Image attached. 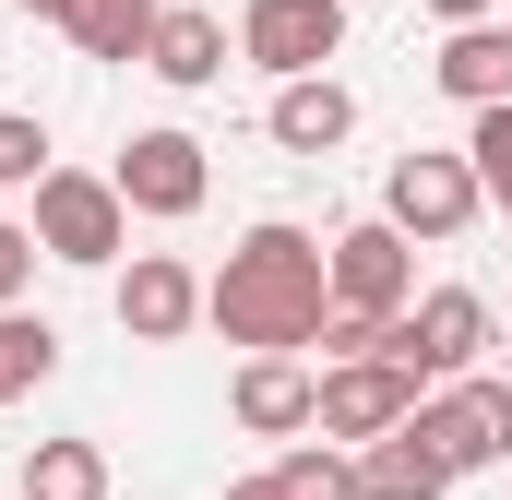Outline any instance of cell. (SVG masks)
Returning <instances> with one entry per match:
<instances>
[{
    "label": "cell",
    "instance_id": "6da1fadb",
    "mask_svg": "<svg viewBox=\"0 0 512 500\" xmlns=\"http://www.w3.org/2000/svg\"><path fill=\"white\" fill-rule=\"evenodd\" d=\"M322 310H334V250L310 239V227H286V215H262L251 239L227 250V274L203 286V322L227 346H251V358L322 346Z\"/></svg>",
    "mask_w": 512,
    "mask_h": 500
},
{
    "label": "cell",
    "instance_id": "7a4b0ae2",
    "mask_svg": "<svg viewBox=\"0 0 512 500\" xmlns=\"http://www.w3.org/2000/svg\"><path fill=\"white\" fill-rule=\"evenodd\" d=\"M36 250L108 274V262L131 250V203L108 191V179H84V167H48V179H36Z\"/></svg>",
    "mask_w": 512,
    "mask_h": 500
},
{
    "label": "cell",
    "instance_id": "3957f363",
    "mask_svg": "<svg viewBox=\"0 0 512 500\" xmlns=\"http://www.w3.org/2000/svg\"><path fill=\"white\" fill-rule=\"evenodd\" d=\"M477 215H489V191H477V167H465V155H393V179H382V227L405 250L429 239H465V227H477Z\"/></svg>",
    "mask_w": 512,
    "mask_h": 500
},
{
    "label": "cell",
    "instance_id": "277c9868",
    "mask_svg": "<svg viewBox=\"0 0 512 500\" xmlns=\"http://www.w3.org/2000/svg\"><path fill=\"white\" fill-rule=\"evenodd\" d=\"M477 346H489V298H477V286H429V298L382 334V358L417 381V393H429V381H465Z\"/></svg>",
    "mask_w": 512,
    "mask_h": 500
},
{
    "label": "cell",
    "instance_id": "5b68a950",
    "mask_svg": "<svg viewBox=\"0 0 512 500\" xmlns=\"http://www.w3.org/2000/svg\"><path fill=\"white\" fill-rule=\"evenodd\" d=\"M417 441L453 465V477H477V465H512V381H441L429 405H417Z\"/></svg>",
    "mask_w": 512,
    "mask_h": 500
},
{
    "label": "cell",
    "instance_id": "8992f818",
    "mask_svg": "<svg viewBox=\"0 0 512 500\" xmlns=\"http://www.w3.org/2000/svg\"><path fill=\"white\" fill-rule=\"evenodd\" d=\"M108 191H120L131 215L179 227V215H203L215 167H203V143H191V131H131V143H120V167H108Z\"/></svg>",
    "mask_w": 512,
    "mask_h": 500
},
{
    "label": "cell",
    "instance_id": "52a82bcc",
    "mask_svg": "<svg viewBox=\"0 0 512 500\" xmlns=\"http://www.w3.org/2000/svg\"><path fill=\"white\" fill-rule=\"evenodd\" d=\"M417 381L393 370V358H358V370H322V441H346V453H370V441H393V429H417Z\"/></svg>",
    "mask_w": 512,
    "mask_h": 500
},
{
    "label": "cell",
    "instance_id": "ba28073f",
    "mask_svg": "<svg viewBox=\"0 0 512 500\" xmlns=\"http://www.w3.org/2000/svg\"><path fill=\"white\" fill-rule=\"evenodd\" d=\"M346 48V0H251L239 12V60H262L274 84H310Z\"/></svg>",
    "mask_w": 512,
    "mask_h": 500
},
{
    "label": "cell",
    "instance_id": "9c48e42d",
    "mask_svg": "<svg viewBox=\"0 0 512 500\" xmlns=\"http://www.w3.org/2000/svg\"><path fill=\"white\" fill-rule=\"evenodd\" d=\"M334 310H358V322H405L417 310V262H405V239L382 215L334 239Z\"/></svg>",
    "mask_w": 512,
    "mask_h": 500
},
{
    "label": "cell",
    "instance_id": "30bf717a",
    "mask_svg": "<svg viewBox=\"0 0 512 500\" xmlns=\"http://www.w3.org/2000/svg\"><path fill=\"white\" fill-rule=\"evenodd\" d=\"M203 322V274L179 262V250H131V274H120V334L131 346H179Z\"/></svg>",
    "mask_w": 512,
    "mask_h": 500
},
{
    "label": "cell",
    "instance_id": "8fae6325",
    "mask_svg": "<svg viewBox=\"0 0 512 500\" xmlns=\"http://www.w3.org/2000/svg\"><path fill=\"white\" fill-rule=\"evenodd\" d=\"M227 417H239L251 441H298V429L322 417V370H310V358H239Z\"/></svg>",
    "mask_w": 512,
    "mask_h": 500
},
{
    "label": "cell",
    "instance_id": "7c38bea8",
    "mask_svg": "<svg viewBox=\"0 0 512 500\" xmlns=\"http://www.w3.org/2000/svg\"><path fill=\"white\" fill-rule=\"evenodd\" d=\"M262 131H274L286 155H334V143L358 131V96H346L334 72H310V84H274V108H262Z\"/></svg>",
    "mask_w": 512,
    "mask_h": 500
},
{
    "label": "cell",
    "instance_id": "4fadbf2b",
    "mask_svg": "<svg viewBox=\"0 0 512 500\" xmlns=\"http://www.w3.org/2000/svg\"><path fill=\"white\" fill-rule=\"evenodd\" d=\"M429 72H441V96H465V108H512V24H453Z\"/></svg>",
    "mask_w": 512,
    "mask_h": 500
},
{
    "label": "cell",
    "instance_id": "5bb4252c",
    "mask_svg": "<svg viewBox=\"0 0 512 500\" xmlns=\"http://www.w3.org/2000/svg\"><path fill=\"white\" fill-rule=\"evenodd\" d=\"M143 72H155V84H215V72H227V12H203V0L155 12V48H143Z\"/></svg>",
    "mask_w": 512,
    "mask_h": 500
},
{
    "label": "cell",
    "instance_id": "9a60e30c",
    "mask_svg": "<svg viewBox=\"0 0 512 500\" xmlns=\"http://www.w3.org/2000/svg\"><path fill=\"white\" fill-rule=\"evenodd\" d=\"M441 489H453V465H441L417 429H393V441L358 453V500H441Z\"/></svg>",
    "mask_w": 512,
    "mask_h": 500
},
{
    "label": "cell",
    "instance_id": "2e32d148",
    "mask_svg": "<svg viewBox=\"0 0 512 500\" xmlns=\"http://www.w3.org/2000/svg\"><path fill=\"white\" fill-rule=\"evenodd\" d=\"M155 12H167V0H72L60 36H72L84 60H143V48H155Z\"/></svg>",
    "mask_w": 512,
    "mask_h": 500
},
{
    "label": "cell",
    "instance_id": "e0dca14e",
    "mask_svg": "<svg viewBox=\"0 0 512 500\" xmlns=\"http://www.w3.org/2000/svg\"><path fill=\"white\" fill-rule=\"evenodd\" d=\"M12 500H108V453L96 441H36L24 477H12Z\"/></svg>",
    "mask_w": 512,
    "mask_h": 500
},
{
    "label": "cell",
    "instance_id": "ac0fdd59",
    "mask_svg": "<svg viewBox=\"0 0 512 500\" xmlns=\"http://www.w3.org/2000/svg\"><path fill=\"white\" fill-rule=\"evenodd\" d=\"M48 370H60V334H48L36 310H0V405H24Z\"/></svg>",
    "mask_w": 512,
    "mask_h": 500
},
{
    "label": "cell",
    "instance_id": "d6986e66",
    "mask_svg": "<svg viewBox=\"0 0 512 500\" xmlns=\"http://www.w3.org/2000/svg\"><path fill=\"white\" fill-rule=\"evenodd\" d=\"M274 489H286V500H358V453H334V441H298V453L274 465Z\"/></svg>",
    "mask_w": 512,
    "mask_h": 500
},
{
    "label": "cell",
    "instance_id": "ffe728a7",
    "mask_svg": "<svg viewBox=\"0 0 512 500\" xmlns=\"http://www.w3.org/2000/svg\"><path fill=\"white\" fill-rule=\"evenodd\" d=\"M465 167H477V191L512 215V108H477V131H465Z\"/></svg>",
    "mask_w": 512,
    "mask_h": 500
},
{
    "label": "cell",
    "instance_id": "44dd1931",
    "mask_svg": "<svg viewBox=\"0 0 512 500\" xmlns=\"http://www.w3.org/2000/svg\"><path fill=\"white\" fill-rule=\"evenodd\" d=\"M36 179H48V120L0 108V191H36Z\"/></svg>",
    "mask_w": 512,
    "mask_h": 500
},
{
    "label": "cell",
    "instance_id": "7402d4cb",
    "mask_svg": "<svg viewBox=\"0 0 512 500\" xmlns=\"http://www.w3.org/2000/svg\"><path fill=\"white\" fill-rule=\"evenodd\" d=\"M24 286H36V227L0 215V310H24Z\"/></svg>",
    "mask_w": 512,
    "mask_h": 500
},
{
    "label": "cell",
    "instance_id": "603a6c76",
    "mask_svg": "<svg viewBox=\"0 0 512 500\" xmlns=\"http://www.w3.org/2000/svg\"><path fill=\"white\" fill-rule=\"evenodd\" d=\"M417 12H441V24H489V0H417Z\"/></svg>",
    "mask_w": 512,
    "mask_h": 500
},
{
    "label": "cell",
    "instance_id": "cb8c5ba5",
    "mask_svg": "<svg viewBox=\"0 0 512 500\" xmlns=\"http://www.w3.org/2000/svg\"><path fill=\"white\" fill-rule=\"evenodd\" d=\"M227 500H286V489H274V477H239V489H227Z\"/></svg>",
    "mask_w": 512,
    "mask_h": 500
},
{
    "label": "cell",
    "instance_id": "d4e9b609",
    "mask_svg": "<svg viewBox=\"0 0 512 500\" xmlns=\"http://www.w3.org/2000/svg\"><path fill=\"white\" fill-rule=\"evenodd\" d=\"M24 12H36V24H72V0H24Z\"/></svg>",
    "mask_w": 512,
    "mask_h": 500
}]
</instances>
